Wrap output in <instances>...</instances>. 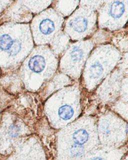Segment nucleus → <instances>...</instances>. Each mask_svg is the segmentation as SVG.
I'll use <instances>...</instances> for the list:
<instances>
[{
    "label": "nucleus",
    "instance_id": "nucleus-3",
    "mask_svg": "<svg viewBox=\"0 0 128 160\" xmlns=\"http://www.w3.org/2000/svg\"><path fill=\"white\" fill-rule=\"evenodd\" d=\"M55 26L52 20L45 19L41 21L39 25V30L41 33L45 35H50L54 31Z\"/></svg>",
    "mask_w": 128,
    "mask_h": 160
},
{
    "label": "nucleus",
    "instance_id": "nucleus-10",
    "mask_svg": "<svg viewBox=\"0 0 128 160\" xmlns=\"http://www.w3.org/2000/svg\"><path fill=\"white\" fill-rule=\"evenodd\" d=\"M72 53V57L75 60H80L82 57L83 53L78 48L74 49Z\"/></svg>",
    "mask_w": 128,
    "mask_h": 160
},
{
    "label": "nucleus",
    "instance_id": "nucleus-1",
    "mask_svg": "<svg viewBox=\"0 0 128 160\" xmlns=\"http://www.w3.org/2000/svg\"><path fill=\"white\" fill-rule=\"evenodd\" d=\"M46 61L43 56L36 55L32 57L29 62V67L35 73H40L44 70Z\"/></svg>",
    "mask_w": 128,
    "mask_h": 160
},
{
    "label": "nucleus",
    "instance_id": "nucleus-11",
    "mask_svg": "<svg viewBox=\"0 0 128 160\" xmlns=\"http://www.w3.org/2000/svg\"><path fill=\"white\" fill-rule=\"evenodd\" d=\"M92 72L93 75L96 77L97 75H100V73L102 72V68L100 64H96L92 67Z\"/></svg>",
    "mask_w": 128,
    "mask_h": 160
},
{
    "label": "nucleus",
    "instance_id": "nucleus-2",
    "mask_svg": "<svg viewBox=\"0 0 128 160\" xmlns=\"http://www.w3.org/2000/svg\"><path fill=\"white\" fill-rule=\"evenodd\" d=\"M125 6L123 2L120 1L114 2L110 9V14L115 19L120 18L124 14Z\"/></svg>",
    "mask_w": 128,
    "mask_h": 160
},
{
    "label": "nucleus",
    "instance_id": "nucleus-8",
    "mask_svg": "<svg viewBox=\"0 0 128 160\" xmlns=\"http://www.w3.org/2000/svg\"><path fill=\"white\" fill-rule=\"evenodd\" d=\"M21 49V43L18 40L13 41L11 47L9 49V52L11 56H16L19 52Z\"/></svg>",
    "mask_w": 128,
    "mask_h": 160
},
{
    "label": "nucleus",
    "instance_id": "nucleus-7",
    "mask_svg": "<svg viewBox=\"0 0 128 160\" xmlns=\"http://www.w3.org/2000/svg\"><path fill=\"white\" fill-rule=\"evenodd\" d=\"M13 42L12 38L9 35L5 34L0 37V48L2 50H9Z\"/></svg>",
    "mask_w": 128,
    "mask_h": 160
},
{
    "label": "nucleus",
    "instance_id": "nucleus-12",
    "mask_svg": "<svg viewBox=\"0 0 128 160\" xmlns=\"http://www.w3.org/2000/svg\"><path fill=\"white\" fill-rule=\"evenodd\" d=\"M92 160H104L102 158H100V157H97V158H95L93 159Z\"/></svg>",
    "mask_w": 128,
    "mask_h": 160
},
{
    "label": "nucleus",
    "instance_id": "nucleus-6",
    "mask_svg": "<svg viewBox=\"0 0 128 160\" xmlns=\"http://www.w3.org/2000/svg\"><path fill=\"white\" fill-rule=\"evenodd\" d=\"M74 113V110L72 107L68 105L61 106L58 111L59 116L64 120H67L73 117Z\"/></svg>",
    "mask_w": 128,
    "mask_h": 160
},
{
    "label": "nucleus",
    "instance_id": "nucleus-9",
    "mask_svg": "<svg viewBox=\"0 0 128 160\" xmlns=\"http://www.w3.org/2000/svg\"><path fill=\"white\" fill-rule=\"evenodd\" d=\"M83 152H84L83 148L77 145L72 147V148L71 150L72 156L76 157L82 155Z\"/></svg>",
    "mask_w": 128,
    "mask_h": 160
},
{
    "label": "nucleus",
    "instance_id": "nucleus-5",
    "mask_svg": "<svg viewBox=\"0 0 128 160\" xmlns=\"http://www.w3.org/2000/svg\"><path fill=\"white\" fill-rule=\"evenodd\" d=\"M89 134L84 129H79L73 134V138L75 143L82 145L87 142Z\"/></svg>",
    "mask_w": 128,
    "mask_h": 160
},
{
    "label": "nucleus",
    "instance_id": "nucleus-4",
    "mask_svg": "<svg viewBox=\"0 0 128 160\" xmlns=\"http://www.w3.org/2000/svg\"><path fill=\"white\" fill-rule=\"evenodd\" d=\"M70 25L77 32H84L87 28L88 21L84 18L78 17L71 22Z\"/></svg>",
    "mask_w": 128,
    "mask_h": 160
}]
</instances>
